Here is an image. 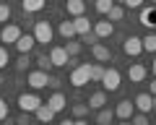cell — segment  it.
<instances>
[{
	"label": "cell",
	"mask_w": 156,
	"mask_h": 125,
	"mask_svg": "<svg viewBox=\"0 0 156 125\" xmlns=\"http://www.w3.org/2000/svg\"><path fill=\"white\" fill-rule=\"evenodd\" d=\"M120 81H122V78H120V70H117V68H107L104 70V78H101V86H104V91H117L120 86H122Z\"/></svg>",
	"instance_id": "5b68a950"
},
{
	"label": "cell",
	"mask_w": 156,
	"mask_h": 125,
	"mask_svg": "<svg viewBox=\"0 0 156 125\" xmlns=\"http://www.w3.org/2000/svg\"><path fill=\"white\" fill-rule=\"evenodd\" d=\"M47 104H50L55 112H62V109L68 107V99H65V94H60V91H55L50 99H47Z\"/></svg>",
	"instance_id": "ac0fdd59"
},
{
	"label": "cell",
	"mask_w": 156,
	"mask_h": 125,
	"mask_svg": "<svg viewBox=\"0 0 156 125\" xmlns=\"http://www.w3.org/2000/svg\"><path fill=\"white\" fill-rule=\"evenodd\" d=\"M34 115H37V120H39V123H52L57 112L50 107V104H44V102H42V104H39V109H37Z\"/></svg>",
	"instance_id": "4fadbf2b"
},
{
	"label": "cell",
	"mask_w": 156,
	"mask_h": 125,
	"mask_svg": "<svg viewBox=\"0 0 156 125\" xmlns=\"http://www.w3.org/2000/svg\"><path fill=\"white\" fill-rule=\"evenodd\" d=\"M73 23H76L78 37H83V34H89V31H94V29H91V21H89L86 16H76V18H73Z\"/></svg>",
	"instance_id": "ffe728a7"
},
{
	"label": "cell",
	"mask_w": 156,
	"mask_h": 125,
	"mask_svg": "<svg viewBox=\"0 0 156 125\" xmlns=\"http://www.w3.org/2000/svg\"><path fill=\"white\" fill-rule=\"evenodd\" d=\"M143 5V0H128V3H125V8H140Z\"/></svg>",
	"instance_id": "8d00e7d4"
},
{
	"label": "cell",
	"mask_w": 156,
	"mask_h": 125,
	"mask_svg": "<svg viewBox=\"0 0 156 125\" xmlns=\"http://www.w3.org/2000/svg\"><path fill=\"white\" fill-rule=\"evenodd\" d=\"M117 3H122V5H125V3H128V0H117Z\"/></svg>",
	"instance_id": "60d3db41"
},
{
	"label": "cell",
	"mask_w": 156,
	"mask_h": 125,
	"mask_svg": "<svg viewBox=\"0 0 156 125\" xmlns=\"http://www.w3.org/2000/svg\"><path fill=\"white\" fill-rule=\"evenodd\" d=\"M8 62H11V55H8V45H0V70L5 68Z\"/></svg>",
	"instance_id": "1f68e13d"
},
{
	"label": "cell",
	"mask_w": 156,
	"mask_h": 125,
	"mask_svg": "<svg viewBox=\"0 0 156 125\" xmlns=\"http://www.w3.org/2000/svg\"><path fill=\"white\" fill-rule=\"evenodd\" d=\"M151 70H154V76H156V57H154V62H151Z\"/></svg>",
	"instance_id": "ab89813d"
},
{
	"label": "cell",
	"mask_w": 156,
	"mask_h": 125,
	"mask_svg": "<svg viewBox=\"0 0 156 125\" xmlns=\"http://www.w3.org/2000/svg\"><path fill=\"white\" fill-rule=\"evenodd\" d=\"M133 115H135V102H130V99L117 102V107H115V117H120V120H130Z\"/></svg>",
	"instance_id": "ba28073f"
},
{
	"label": "cell",
	"mask_w": 156,
	"mask_h": 125,
	"mask_svg": "<svg viewBox=\"0 0 156 125\" xmlns=\"http://www.w3.org/2000/svg\"><path fill=\"white\" fill-rule=\"evenodd\" d=\"M8 18H11V5H8L5 0H0V21L5 23Z\"/></svg>",
	"instance_id": "d6a6232c"
},
{
	"label": "cell",
	"mask_w": 156,
	"mask_h": 125,
	"mask_svg": "<svg viewBox=\"0 0 156 125\" xmlns=\"http://www.w3.org/2000/svg\"><path fill=\"white\" fill-rule=\"evenodd\" d=\"M29 65H31V60H29V52H18V60L13 62V68H16L18 73H23V70H29Z\"/></svg>",
	"instance_id": "603a6c76"
},
{
	"label": "cell",
	"mask_w": 156,
	"mask_h": 125,
	"mask_svg": "<svg viewBox=\"0 0 156 125\" xmlns=\"http://www.w3.org/2000/svg\"><path fill=\"white\" fill-rule=\"evenodd\" d=\"M44 3L47 0H21V8H23V13H39L44 8Z\"/></svg>",
	"instance_id": "44dd1931"
},
{
	"label": "cell",
	"mask_w": 156,
	"mask_h": 125,
	"mask_svg": "<svg viewBox=\"0 0 156 125\" xmlns=\"http://www.w3.org/2000/svg\"><path fill=\"white\" fill-rule=\"evenodd\" d=\"M140 23H143L146 29H156V5L140 11Z\"/></svg>",
	"instance_id": "e0dca14e"
},
{
	"label": "cell",
	"mask_w": 156,
	"mask_h": 125,
	"mask_svg": "<svg viewBox=\"0 0 156 125\" xmlns=\"http://www.w3.org/2000/svg\"><path fill=\"white\" fill-rule=\"evenodd\" d=\"M81 39H83L86 45H91V47H94L96 42H99V34H96V31H89V34H83V37H81Z\"/></svg>",
	"instance_id": "836d02e7"
},
{
	"label": "cell",
	"mask_w": 156,
	"mask_h": 125,
	"mask_svg": "<svg viewBox=\"0 0 156 125\" xmlns=\"http://www.w3.org/2000/svg\"><path fill=\"white\" fill-rule=\"evenodd\" d=\"M154 5H156V0H154Z\"/></svg>",
	"instance_id": "7bdbcfd3"
},
{
	"label": "cell",
	"mask_w": 156,
	"mask_h": 125,
	"mask_svg": "<svg viewBox=\"0 0 156 125\" xmlns=\"http://www.w3.org/2000/svg\"><path fill=\"white\" fill-rule=\"evenodd\" d=\"M104 65H91V81L94 84H101V78H104Z\"/></svg>",
	"instance_id": "83f0119b"
},
{
	"label": "cell",
	"mask_w": 156,
	"mask_h": 125,
	"mask_svg": "<svg viewBox=\"0 0 156 125\" xmlns=\"http://www.w3.org/2000/svg\"><path fill=\"white\" fill-rule=\"evenodd\" d=\"M65 50H68V55H70V57H76L78 52H81V42H76V39H65Z\"/></svg>",
	"instance_id": "f1b7e54d"
},
{
	"label": "cell",
	"mask_w": 156,
	"mask_h": 125,
	"mask_svg": "<svg viewBox=\"0 0 156 125\" xmlns=\"http://www.w3.org/2000/svg\"><path fill=\"white\" fill-rule=\"evenodd\" d=\"M154 104H156V94H154Z\"/></svg>",
	"instance_id": "b9f144b4"
},
{
	"label": "cell",
	"mask_w": 156,
	"mask_h": 125,
	"mask_svg": "<svg viewBox=\"0 0 156 125\" xmlns=\"http://www.w3.org/2000/svg\"><path fill=\"white\" fill-rule=\"evenodd\" d=\"M133 102H135V109H138V112H151V109L156 107V104H154V94H151V91H148V94H146V91H143V94H138Z\"/></svg>",
	"instance_id": "9c48e42d"
},
{
	"label": "cell",
	"mask_w": 156,
	"mask_h": 125,
	"mask_svg": "<svg viewBox=\"0 0 156 125\" xmlns=\"http://www.w3.org/2000/svg\"><path fill=\"white\" fill-rule=\"evenodd\" d=\"M91 52H94V57L99 62H107V60H112V50L107 45H101V42H96L94 47H91Z\"/></svg>",
	"instance_id": "2e32d148"
},
{
	"label": "cell",
	"mask_w": 156,
	"mask_h": 125,
	"mask_svg": "<svg viewBox=\"0 0 156 125\" xmlns=\"http://www.w3.org/2000/svg\"><path fill=\"white\" fill-rule=\"evenodd\" d=\"M37 68H42V70H52V68H55V62H52L50 55H37Z\"/></svg>",
	"instance_id": "cb8c5ba5"
},
{
	"label": "cell",
	"mask_w": 156,
	"mask_h": 125,
	"mask_svg": "<svg viewBox=\"0 0 156 125\" xmlns=\"http://www.w3.org/2000/svg\"><path fill=\"white\" fill-rule=\"evenodd\" d=\"M57 31H60V37H65V39H73V37L78 34L73 21H60V29H57Z\"/></svg>",
	"instance_id": "7402d4cb"
},
{
	"label": "cell",
	"mask_w": 156,
	"mask_h": 125,
	"mask_svg": "<svg viewBox=\"0 0 156 125\" xmlns=\"http://www.w3.org/2000/svg\"><path fill=\"white\" fill-rule=\"evenodd\" d=\"M50 57H52V62H55V68H62V65H68V60H70V55H68L65 47H52Z\"/></svg>",
	"instance_id": "30bf717a"
},
{
	"label": "cell",
	"mask_w": 156,
	"mask_h": 125,
	"mask_svg": "<svg viewBox=\"0 0 156 125\" xmlns=\"http://www.w3.org/2000/svg\"><path fill=\"white\" fill-rule=\"evenodd\" d=\"M143 52H156V34L143 37Z\"/></svg>",
	"instance_id": "4316f807"
},
{
	"label": "cell",
	"mask_w": 156,
	"mask_h": 125,
	"mask_svg": "<svg viewBox=\"0 0 156 125\" xmlns=\"http://www.w3.org/2000/svg\"><path fill=\"white\" fill-rule=\"evenodd\" d=\"M112 117H115V112L107 109V107H101L99 115H96V123H99V125H107V123H112Z\"/></svg>",
	"instance_id": "d4e9b609"
},
{
	"label": "cell",
	"mask_w": 156,
	"mask_h": 125,
	"mask_svg": "<svg viewBox=\"0 0 156 125\" xmlns=\"http://www.w3.org/2000/svg\"><path fill=\"white\" fill-rule=\"evenodd\" d=\"M89 109H91L89 102H86V104H73V117H76V120H78V117H86Z\"/></svg>",
	"instance_id": "4dcf8cb0"
},
{
	"label": "cell",
	"mask_w": 156,
	"mask_h": 125,
	"mask_svg": "<svg viewBox=\"0 0 156 125\" xmlns=\"http://www.w3.org/2000/svg\"><path fill=\"white\" fill-rule=\"evenodd\" d=\"M151 94H156V78L151 81Z\"/></svg>",
	"instance_id": "f35d334b"
},
{
	"label": "cell",
	"mask_w": 156,
	"mask_h": 125,
	"mask_svg": "<svg viewBox=\"0 0 156 125\" xmlns=\"http://www.w3.org/2000/svg\"><path fill=\"white\" fill-rule=\"evenodd\" d=\"M146 76H148V70H146V65H140V62H133V65L128 68V78L133 81V84L146 81Z\"/></svg>",
	"instance_id": "8fae6325"
},
{
	"label": "cell",
	"mask_w": 156,
	"mask_h": 125,
	"mask_svg": "<svg viewBox=\"0 0 156 125\" xmlns=\"http://www.w3.org/2000/svg\"><path fill=\"white\" fill-rule=\"evenodd\" d=\"M26 81H29V86L31 89H44V86H60V81L55 78V76H50V70H31V73L26 76Z\"/></svg>",
	"instance_id": "6da1fadb"
},
{
	"label": "cell",
	"mask_w": 156,
	"mask_h": 125,
	"mask_svg": "<svg viewBox=\"0 0 156 125\" xmlns=\"http://www.w3.org/2000/svg\"><path fill=\"white\" fill-rule=\"evenodd\" d=\"M18 37H21V26H18V23H3L0 42H5V45H16Z\"/></svg>",
	"instance_id": "8992f818"
},
{
	"label": "cell",
	"mask_w": 156,
	"mask_h": 125,
	"mask_svg": "<svg viewBox=\"0 0 156 125\" xmlns=\"http://www.w3.org/2000/svg\"><path fill=\"white\" fill-rule=\"evenodd\" d=\"M0 120H8V104L3 97H0Z\"/></svg>",
	"instance_id": "d590c367"
},
{
	"label": "cell",
	"mask_w": 156,
	"mask_h": 125,
	"mask_svg": "<svg viewBox=\"0 0 156 125\" xmlns=\"http://www.w3.org/2000/svg\"><path fill=\"white\" fill-rule=\"evenodd\" d=\"M91 81V65L89 62H81V65H76L70 73V84L76 86V89H81V86H86Z\"/></svg>",
	"instance_id": "7a4b0ae2"
},
{
	"label": "cell",
	"mask_w": 156,
	"mask_h": 125,
	"mask_svg": "<svg viewBox=\"0 0 156 125\" xmlns=\"http://www.w3.org/2000/svg\"><path fill=\"white\" fill-rule=\"evenodd\" d=\"M39 104H42V99H39L34 91H29V94H18V107H21V112H37Z\"/></svg>",
	"instance_id": "277c9868"
},
{
	"label": "cell",
	"mask_w": 156,
	"mask_h": 125,
	"mask_svg": "<svg viewBox=\"0 0 156 125\" xmlns=\"http://www.w3.org/2000/svg\"><path fill=\"white\" fill-rule=\"evenodd\" d=\"M16 123H18V125H26V123H29V112H21V115H18V120H16Z\"/></svg>",
	"instance_id": "74e56055"
},
{
	"label": "cell",
	"mask_w": 156,
	"mask_h": 125,
	"mask_svg": "<svg viewBox=\"0 0 156 125\" xmlns=\"http://www.w3.org/2000/svg\"><path fill=\"white\" fill-rule=\"evenodd\" d=\"M115 3H117V0H96L94 5H96V11H99V13H104V16H107V13H109V8L115 5Z\"/></svg>",
	"instance_id": "f546056e"
},
{
	"label": "cell",
	"mask_w": 156,
	"mask_h": 125,
	"mask_svg": "<svg viewBox=\"0 0 156 125\" xmlns=\"http://www.w3.org/2000/svg\"><path fill=\"white\" fill-rule=\"evenodd\" d=\"M122 16H125V8H122V5H112L109 13H107L109 21H122Z\"/></svg>",
	"instance_id": "484cf974"
},
{
	"label": "cell",
	"mask_w": 156,
	"mask_h": 125,
	"mask_svg": "<svg viewBox=\"0 0 156 125\" xmlns=\"http://www.w3.org/2000/svg\"><path fill=\"white\" fill-rule=\"evenodd\" d=\"M65 11H68V16H83V11H86V3L83 0H65Z\"/></svg>",
	"instance_id": "9a60e30c"
},
{
	"label": "cell",
	"mask_w": 156,
	"mask_h": 125,
	"mask_svg": "<svg viewBox=\"0 0 156 125\" xmlns=\"http://www.w3.org/2000/svg\"><path fill=\"white\" fill-rule=\"evenodd\" d=\"M122 52H125L128 57H138L140 52H143V39H140V37H133V34H130L128 39L122 42Z\"/></svg>",
	"instance_id": "52a82bcc"
},
{
	"label": "cell",
	"mask_w": 156,
	"mask_h": 125,
	"mask_svg": "<svg viewBox=\"0 0 156 125\" xmlns=\"http://www.w3.org/2000/svg\"><path fill=\"white\" fill-rule=\"evenodd\" d=\"M31 34L37 37V45H50L52 37H55V31H52L50 21H37V23H34V31H31Z\"/></svg>",
	"instance_id": "3957f363"
},
{
	"label": "cell",
	"mask_w": 156,
	"mask_h": 125,
	"mask_svg": "<svg viewBox=\"0 0 156 125\" xmlns=\"http://www.w3.org/2000/svg\"><path fill=\"white\" fill-rule=\"evenodd\" d=\"M89 107L96 109V112H99L101 107H107V91H96V94H91V97H89Z\"/></svg>",
	"instance_id": "d6986e66"
},
{
	"label": "cell",
	"mask_w": 156,
	"mask_h": 125,
	"mask_svg": "<svg viewBox=\"0 0 156 125\" xmlns=\"http://www.w3.org/2000/svg\"><path fill=\"white\" fill-rule=\"evenodd\" d=\"M130 120H133L135 125H148V117H146V112H138V115H133Z\"/></svg>",
	"instance_id": "e575fe53"
},
{
	"label": "cell",
	"mask_w": 156,
	"mask_h": 125,
	"mask_svg": "<svg viewBox=\"0 0 156 125\" xmlns=\"http://www.w3.org/2000/svg\"><path fill=\"white\" fill-rule=\"evenodd\" d=\"M13 47H16L18 52H31L34 47H37V37H34V34H21Z\"/></svg>",
	"instance_id": "7c38bea8"
},
{
	"label": "cell",
	"mask_w": 156,
	"mask_h": 125,
	"mask_svg": "<svg viewBox=\"0 0 156 125\" xmlns=\"http://www.w3.org/2000/svg\"><path fill=\"white\" fill-rule=\"evenodd\" d=\"M94 31L99 34V39H104V37H112V34H115V23H112L109 18H107V21H96V23H94Z\"/></svg>",
	"instance_id": "5bb4252c"
}]
</instances>
